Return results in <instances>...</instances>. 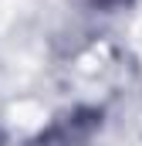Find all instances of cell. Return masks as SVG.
<instances>
[{"mask_svg":"<svg viewBox=\"0 0 142 146\" xmlns=\"http://www.w3.org/2000/svg\"><path fill=\"white\" fill-rule=\"evenodd\" d=\"M132 0H91V7H98V10H122V7H129Z\"/></svg>","mask_w":142,"mask_h":146,"instance_id":"1","label":"cell"}]
</instances>
